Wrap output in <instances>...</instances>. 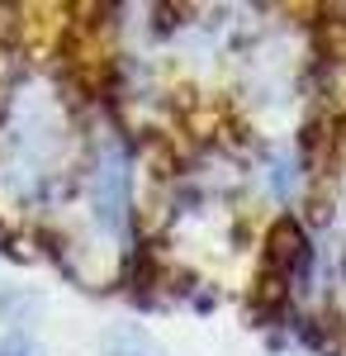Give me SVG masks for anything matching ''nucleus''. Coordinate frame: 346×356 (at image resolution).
<instances>
[{"label": "nucleus", "mask_w": 346, "mask_h": 356, "mask_svg": "<svg viewBox=\"0 0 346 356\" xmlns=\"http://www.w3.org/2000/svg\"><path fill=\"white\" fill-rule=\"evenodd\" d=\"M85 209L105 243H119V252H133V147L119 129L95 138L85 162Z\"/></svg>", "instance_id": "f257e3e1"}, {"label": "nucleus", "mask_w": 346, "mask_h": 356, "mask_svg": "<svg viewBox=\"0 0 346 356\" xmlns=\"http://www.w3.org/2000/svg\"><path fill=\"white\" fill-rule=\"evenodd\" d=\"M105 356H161V347L142 328H114L105 337Z\"/></svg>", "instance_id": "f03ea898"}, {"label": "nucleus", "mask_w": 346, "mask_h": 356, "mask_svg": "<svg viewBox=\"0 0 346 356\" xmlns=\"http://www.w3.org/2000/svg\"><path fill=\"white\" fill-rule=\"evenodd\" d=\"M0 356H43V347H38L24 328H15V332L0 337Z\"/></svg>", "instance_id": "7ed1b4c3"}]
</instances>
